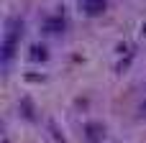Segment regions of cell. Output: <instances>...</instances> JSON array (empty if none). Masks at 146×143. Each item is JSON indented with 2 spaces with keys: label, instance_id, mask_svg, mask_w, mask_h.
Returning <instances> with one entry per match:
<instances>
[{
  "label": "cell",
  "instance_id": "obj_1",
  "mask_svg": "<svg viewBox=\"0 0 146 143\" xmlns=\"http://www.w3.org/2000/svg\"><path fill=\"white\" fill-rule=\"evenodd\" d=\"M23 36V31H8L5 38H3V64L8 67L10 59L15 56V49H18V38Z\"/></svg>",
  "mask_w": 146,
  "mask_h": 143
},
{
  "label": "cell",
  "instance_id": "obj_2",
  "mask_svg": "<svg viewBox=\"0 0 146 143\" xmlns=\"http://www.w3.org/2000/svg\"><path fill=\"white\" fill-rule=\"evenodd\" d=\"M82 10L90 18H98L108 10V0H82Z\"/></svg>",
  "mask_w": 146,
  "mask_h": 143
},
{
  "label": "cell",
  "instance_id": "obj_3",
  "mask_svg": "<svg viewBox=\"0 0 146 143\" xmlns=\"http://www.w3.org/2000/svg\"><path fill=\"white\" fill-rule=\"evenodd\" d=\"M85 138L90 143H100L105 138V125L103 123H87L85 125Z\"/></svg>",
  "mask_w": 146,
  "mask_h": 143
},
{
  "label": "cell",
  "instance_id": "obj_4",
  "mask_svg": "<svg viewBox=\"0 0 146 143\" xmlns=\"http://www.w3.org/2000/svg\"><path fill=\"white\" fill-rule=\"evenodd\" d=\"M64 28H67V23H64L62 15H51V18L44 23V31H46V33H54V36H56V33H64Z\"/></svg>",
  "mask_w": 146,
  "mask_h": 143
},
{
  "label": "cell",
  "instance_id": "obj_5",
  "mask_svg": "<svg viewBox=\"0 0 146 143\" xmlns=\"http://www.w3.org/2000/svg\"><path fill=\"white\" fill-rule=\"evenodd\" d=\"M31 59H33V61H46V59H49L46 46H44V43H33V46H31Z\"/></svg>",
  "mask_w": 146,
  "mask_h": 143
},
{
  "label": "cell",
  "instance_id": "obj_6",
  "mask_svg": "<svg viewBox=\"0 0 146 143\" xmlns=\"http://www.w3.org/2000/svg\"><path fill=\"white\" fill-rule=\"evenodd\" d=\"M23 110H26L23 115H26L28 120H33V113H31V102H28V100H23Z\"/></svg>",
  "mask_w": 146,
  "mask_h": 143
}]
</instances>
